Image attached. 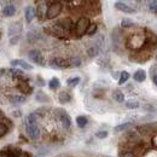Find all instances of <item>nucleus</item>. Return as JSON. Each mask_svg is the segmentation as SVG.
Here are the masks:
<instances>
[{
    "label": "nucleus",
    "mask_w": 157,
    "mask_h": 157,
    "mask_svg": "<svg viewBox=\"0 0 157 157\" xmlns=\"http://www.w3.org/2000/svg\"><path fill=\"white\" fill-rule=\"evenodd\" d=\"M57 111H58V117L62 126H63V128L64 129H69L71 127V118H70V116L64 110H57Z\"/></svg>",
    "instance_id": "obj_7"
},
{
    "label": "nucleus",
    "mask_w": 157,
    "mask_h": 157,
    "mask_svg": "<svg viewBox=\"0 0 157 157\" xmlns=\"http://www.w3.org/2000/svg\"><path fill=\"white\" fill-rule=\"evenodd\" d=\"M151 73H152V74H151V75H152V78H154V76H157V68L156 67H152V68H151Z\"/></svg>",
    "instance_id": "obj_37"
},
{
    "label": "nucleus",
    "mask_w": 157,
    "mask_h": 157,
    "mask_svg": "<svg viewBox=\"0 0 157 157\" xmlns=\"http://www.w3.org/2000/svg\"><path fill=\"white\" fill-rule=\"evenodd\" d=\"M98 53H99L98 46H92V47H90L88 51H87V55H88L90 57H96Z\"/></svg>",
    "instance_id": "obj_29"
},
{
    "label": "nucleus",
    "mask_w": 157,
    "mask_h": 157,
    "mask_svg": "<svg viewBox=\"0 0 157 157\" xmlns=\"http://www.w3.org/2000/svg\"><path fill=\"white\" fill-rule=\"evenodd\" d=\"M21 150L15 149L12 146H6L0 151V157H17Z\"/></svg>",
    "instance_id": "obj_8"
},
{
    "label": "nucleus",
    "mask_w": 157,
    "mask_h": 157,
    "mask_svg": "<svg viewBox=\"0 0 157 157\" xmlns=\"http://www.w3.org/2000/svg\"><path fill=\"white\" fill-rule=\"evenodd\" d=\"M40 118H41V115H40L38 111H35V113L29 114L27 117L24 118V123H29V124H38V122H39Z\"/></svg>",
    "instance_id": "obj_12"
},
{
    "label": "nucleus",
    "mask_w": 157,
    "mask_h": 157,
    "mask_svg": "<svg viewBox=\"0 0 157 157\" xmlns=\"http://www.w3.org/2000/svg\"><path fill=\"white\" fill-rule=\"evenodd\" d=\"M18 39H20V36H16L15 39H11V45H13V44H16V42L18 41Z\"/></svg>",
    "instance_id": "obj_38"
},
{
    "label": "nucleus",
    "mask_w": 157,
    "mask_h": 157,
    "mask_svg": "<svg viewBox=\"0 0 157 157\" xmlns=\"http://www.w3.org/2000/svg\"><path fill=\"white\" fill-rule=\"evenodd\" d=\"M24 128H25V134L30 138L32 140H36L40 137V128L38 124H29V123H24Z\"/></svg>",
    "instance_id": "obj_4"
},
{
    "label": "nucleus",
    "mask_w": 157,
    "mask_h": 157,
    "mask_svg": "<svg viewBox=\"0 0 157 157\" xmlns=\"http://www.w3.org/2000/svg\"><path fill=\"white\" fill-rule=\"evenodd\" d=\"M17 88L20 90L22 93H25V94H30L33 92V87L29 86L28 82H21V83H18Z\"/></svg>",
    "instance_id": "obj_17"
},
{
    "label": "nucleus",
    "mask_w": 157,
    "mask_h": 157,
    "mask_svg": "<svg viewBox=\"0 0 157 157\" xmlns=\"http://www.w3.org/2000/svg\"><path fill=\"white\" fill-rule=\"evenodd\" d=\"M115 7L120 11L124 12V13H134L136 12V10L133 7H131L129 5H127L126 2H122V1H116L115 2Z\"/></svg>",
    "instance_id": "obj_11"
},
{
    "label": "nucleus",
    "mask_w": 157,
    "mask_h": 157,
    "mask_svg": "<svg viewBox=\"0 0 157 157\" xmlns=\"http://www.w3.org/2000/svg\"><path fill=\"white\" fill-rule=\"evenodd\" d=\"M17 157H32V155H30L29 152H24V151H21Z\"/></svg>",
    "instance_id": "obj_36"
},
{
    "label": "nucleus",
    "mask_w": 157,
    "mask_h": 157,
    "mask_svg": "<svg viewBox=\"0 0 157 157\" xmlns=\"http://www.w3.org/2000/svg\"><path fill=\"white\" fill-rule=\"evenodd\" d=\"M113 98L115 99L117 103H123V101H124V94H123L120 90H116V91H114V93H113Z\"/></svg>",
    "instance_id": "obj_20"
},
{
    "label": "nucleus",
    "mask_w": 157,
    "mask_h": 157,
    "mask_svg": "<svg viewBox=\"0 0 157 157\" xmlns=\"http://www.w3.org/2000/svg\"><path fill=\"white\" fill-rule=\"evenodd\" d=\"M133 25H134L133 21L128 20V18H124V20H122V22H121V27L122 28H131Z\"/></svg>",
    "instance_id": "obj_31"
},
{
    "label": "nucleus",
    "mask_w": 157,
    "mask_h": 157,
    "mask_svg": "<svg viewBox=\"0 0 157 157\" xmlns=\"http://www.w3.org/2000/svg\"><path fill=\"white\" fill-rule=\"evenodd\" d=\"M62 10H63V4L62 2H59V1L51 2L47 7V11H46V18H48V20L56 18L57 16L60 15Z\"/></svg>",
    "instance_id": "obj_1"
},
{
    "label": "nucleus",
    "mask_w": 157,
    "mask_h": 157,
    "mask_svg": "<svg viewBox=\"0 0 157 157\" xmlns=\"http://www.w3.org/2000/svg\"><path fill=\"white\" fill-rule=\"evenodd\" d=\"M10 64L12 67H21L24 70H33V65H30L28 62H25L23 59H12L10 62Z\"/></svg>",
    "instance_id": "obj_9"
},
{
    "label": "nucleus",
    "mask_w": 157,
    "mask_h": 157,
    "mask_svg": "<svg viewBox=\"0 0 157 157\" xmlns=\"http://www.w3.org/2000/svg\"><path fill=\"white\" fill-rule=\"evenodd\" d=\"M132 127V123L131 122H126V123H122V124H118L114 128V132L115 133H118V132H124L127 129H129Z\"/></svg>",
    "instance_id": "obj_19"
},
{
    "label": "nucleus",
    "mask_w": 157,
    "mask_h": 157,
    "mask_svg": "<svg viewBox=\"0 0 157 157\" xmlns=\"http://www.w3.org/2000/svg\"><path fill=\"white\" fill-rule=\"evenodd\" d=\"M38 80H39V85L40 86H44V85H45V81H42V80H41V78H38Z\"/></svg>",
    "instance_id": "obj_39"
},
{
    "label": "nucleus",
    "mask_w": 157,
    "mask_h": 157,
    "mask_svg": "<svg viewBox=\"0 0 157 157\" xmlns=\"http://www.w3.org/2000/svg\"><path fill=\"white\" fill-rule=\"evenodd\" d=\"M90 24H91V22L87 17H80L75 24V34L78 36H82L83 34H86Z\"/></svg>",
    "instance_id": "obj_2"
},
{
    "label": "nucleus",
    "mask_w": 157,
    "mask_h": 157,
    "mask_svg": "<svg viewBox=\"0 0 157 157\" xmlns=\"http://www.w3.org/2000/svg\"><path fill=\"white\" fill-rule=\"evenodd\" d=\"M128 78H129V73H128V71H122V73H120L118 83H120V85H123V83H126V82L128 81Z\"/></svg>",
    "instance_id": "obj_26"
},
{
    "label": "nucleus",
    "mask_w": 157,
    "mask_h": 157,
    "mask_svg": "<svg viewBox=\"0 0 157 157\" xmlns=\"http://www.w3.org/2000/svg\"><path fill=\"white\" fill-rule=\"evenodd\" d=\"M58 100H59V103H62V104L69 103V101L71 100V94H70V92H68V91H62L58 96Z\"/></svg>",
    "instance_id": "obj_16"
},
{
    "label": "nucleus",
    "mask_w": 157,
    "mask_h": 157,
    "mask_svg": "<svg viewBox=\"0 0 157 157\" xmlns=\"http://www.w3.org/2000/svg\"><path fill=\"white\" fill-rule=\"evenodd\" d=\"M133 78H134L137 82H143V81H145V78H146V73H145V70H143V69L137 70V71L134 73V75H133Z\"/></svg>",
    "instance_id": "obj_18"
},
{
    "label": "nucleus",
    "mask_w": 157,
    "mask_h": 157,
    "mask_svg": "<svg viewBox=\"0 0 157 157\" xmlns=\"http://www.w3.org/2000/svg\"><path fill=\"white\" fill-rule=\"evenodd\" d=\"M25 97L24 96H11L10 97V101L12 104H22V103H25Z\"/></svg>",
    "instance_id": "obj_21"
},
{
    "label": "nucleus",
    "mask_w": 157,
    "mask_h": 157,
    "mask_svg": "<svg viewBox=\"0 0 157 157\" xmlns=\"http://www.w3.org/2000/svg\"><path fill=\"white\" fill-rule=\"evenodd\" d=\"M50 65L52 68H55V69H67V68L70 67L69 65V62L67 59H63L60 58V57H56V58L51 59Z\"/></svg>",
    "instance_id": "obj_6"
},
{
    "label": "nucleus",
    "mask_w": 157,
    "mask_h": 157,
    "mask_svg": "<svg viewBox=\"0 0 157 157\" xmlns=\"http://www.w3.org/2000/svg\"><path fill=\"white\" fill-rule=\"evenodd\" d=\"M126 106H127L128 109H137V108H139V101L131 99V100H128V101L126 103Z\"/></svg>",
    "instance_id": "obj_30"
},
{
    "label": "nucleus",
    "mask_w": 157,
    "mask_h": 157,
    "mask_svg": "<svg viewBox=\"0 0 157 157\" xmlns=\"http://www.w3.org/2000/svg\"><path fill=\"white\" fill-rule=\"evenodd\" d=\"M28 57L32 62H34L35 64H38L40 67H44L45 65V58H44V55L40 52L39 50H30L29 53H28Z\"/></svg>",
    "instance_id": "obj_5"
},
{
    "label": "nucleus",
    "mask_w": 157,
    "mask_h": 157,
    "mask_svg": "<svg viewBox=\"0 0 157 157\" xmlns=\"http://www.w3.org/2000/svg\"><path fill=\"white\" fill-rule=\"evenodd\" d=\"M35 10H36V16L39 17V20L40 21L45 20V17H46V11H47L46 2H41Z\"/></svg>",
    "instance_id": "obj_15"
},
{
    "label": "nucleus",
    "mask_w": 157,
    "mask_h": 157,
    "mask_svg": "<svg viewBox=\"0 0 157 157\" xmlns=\"http://www.w3.org/2000/svg\"><path fill=\"white\" fill-rule=\"evenodd\" d=\"M21 32H22V25H21L20 22L12 23L10 25V28H9V35L10 36H18Z\"/></svg>",
    "instance_id": "obj_13"
},
{
    "label": "nucleus",
    "mask_w": 157,
    "mask_h": 157,
    "mask_svg": "<svg viewBox=\"0 0 157 157\" xmlns=\"http://www.w3.org/2000/svg\"><path fill=\"white\" fill-rule=\"evenodd\" d=\"M152 81H154V83L157 86V76H154V78H152Z\"/></svg>",
    "instance_id": "obj_41"
},
{
    "label": "nucleus",
    "mask_w": 157,
    "mask_h": 157,
    "mask_svg": "<svg viewBox=\"0 0 157 157\" xmlns=\"http://www.w3.org/2000/svg\"><path fill=\"white\" fill-rule=\"evenodd\" d=\"M59 86H60V81L57 78H51L50 82H48V87L51 90H57V88H59Z\"/></svg>",
    "instance_id": "obj_25"
},
{
    "label": "nucleus",
    "mask_w": 157,
    "mask_h": 157,
    "mask_svg": "<svg viewBox=\"0 0 157 157\" xmlns=\"http://www.w3.org/2000/svg\"><path fill=\"white\" fill-rule=\"evenodd\" d=\"M149 9L154 12H157V1H150L149 2Z\"/></svg>",
    "instance_id": "obj_34"
},
{
    "label": "nucleus",
    "mask_w": 157,
    "mask_h": 157,
    "mask_svg": "<svg viewBox=\"0 0 157 157\" xmlns=\"http://www.w3.org/2000/svg\"><path fill=\"white\" fill-rule=\"evenodd\" d=\"M36 16V10L34 6H27L25 10H24V18L28 23H30L35 18Z\"/></svg>",
    "instance_id": "obj_10"
},
{
    "label": "nucleus",
    "mask_w": 157,
    "mask_h": 157,
    "mask_svg": "<svg viewBox=\"0 0 157 157\" xmlns=\"http://www.w3.org/2000/svg\"><path fill=\"white\" fill-rule=\"evenodd\" d=\"M108 132L106 131H98L97 133H96V137L98 138V139H105V138L108 137Z\"/></svg>",
    "instance_id": "obj_33"
},
{
    "label": "nucleus",
    "mask_w": 157,
    "mask_h": 157,
    "mask_svg": "<svg viewBox=\"0 0 157 157\" xmlns=\"http://www.w3.org/2000/svg\"><path fill=\"white\" fill-rule=\"evenodd\" d=\"M36 100L38 101H41V103H46V101H50V98L42 92V91H39L36 93Z\"/></svg>",
    "instance_id": "obj_28"
},
{
    "label": "nucleus",
    "mask_w": 157,
    "mask_h": 157,
    "mask_svg": "<svg viewBox=\"0 0 157 157\" xmlns=\"http://www.w3.org/2000/svg\"><path fill=\"white\" fill-rule=\"evenodd\" d=\"M15 12H16V6L12 4H6L2 9V15L5 17H11L15 15Z\"/></svg>",
    "instance_id": "obj_14"
},
{
    "label": "nucleus",
    "mask_w": 157,
    "mask_h": 157,
    "mask_svg": "<svg viewBox=\"0 0 157 157\" xmlns=\"http://www.w3.org/2000/svg\"><path fill=\"white\" fill-rule=\"evenodd\" d=\"M21 111H13V116H21Z\"/></svg>",
    "instance_id": "obj_40"
},
{
    "label": "nucleus",
    "mask_w": 157,
    "mask_h": 157,
    "mask_svg": "<svg viewBox=\"0 0 157 157\" xmlns=\"http://www.w3.org/2000/svg\"><path fill=\"white\" fill-rule=\"evenodd\" d=\"M88 123V120L86 116H78L76 117V124H78L80 128H85Z\"/></svg>",
    "instance_id": "obj_23"
},
{
    "label": "nucleus",
    "mask_w": 157,
    "mask_h": 157,
    "mask_svg": "<svg viewBox=\"0 0 157 157\" xmlns=\"http://www.w3.org/2000/svg\"><path fill=\"white\" fill-rule=\"evenodd\" d=\"M97 29H98V25L96 23H91L90 27H88V29H87V32H86V34L90 35V36H92V35H94L97 33Z\"/></svg>",
    "instance_id": "obj_27"
},
{
    "label": "nucleus",
    "mask_w": 157,
    "mask_h": 157,
    "mask_svg": "<svg viewBox=\"0 0 157 157\" xmlns=\"http://www.w3.org/2000/svg\"><path fill=\"white\" fill-rule=\"evenodd\" d=\"M4 73H5V69H0V78L4 75Z\"/></svg>",
    "instance_id": "obj_42"
},
{
    "label": "nucleus",
    "mask_w": 157,
    "mask_h": 157,
    "mask_svg": "<svg viewBox=\"0 0 157 157\" xmlns=\"http://www.w3.org/2000/svg\"><path fill=\"white\" fill-rule=\"evenodd\" d=\"M145 40L146 38L144 36V35H139V34H133L129 39H128V47H131V48H140L144 44H145Z\"/></svg>",
    "instance_id": "obj_3"
},
{
    "label": "nucleus",
    "mask_w": 157,
    "mask_h": 157,
    "mask_svg": "<svg viewBox=\"0 0 157 157\" xmlns=\"http://www.w3.org/2000/svg\"><path fill=\"white\" fill-rule=\"evenodd\" d=\"M121 157H136V155L132 152V151H126V152H122Z\"/></svg>",
    "instance_id": "obj_35"
},
{
    "label": "nucleus",
    "mask_w": 157,
    "mask_h": 157,
    "mask_svg": "<svg viewBox=\"0 0 157 157\" xmlns=\"http://www.w3.org/2000/svg\"><path fill=\"white\" fill-rule=\"evenodd\" d=\"M9 131V127L5 124V123H0V138L4 137Z\"/></svg>",
    "instance_id": "obj_32"
},
{
    "label": "nucleus",
    "mask_w": 157,
    "mask_h": 157,
    "mask_svg": "<svg viewBox=\"0 0 157 157\" xmlns=\"http://www.w3.org/2000/svg\"><path fill=\"white\" fill-rule=\"evenodd\" d=\"M78 83H80V78H78V76L70 78H68V80H67V85H68V87H70V88L76 87Z\"/></svg>",
    "instance_id": "obj_22"
},
{
    "label": "nucleus",
    "mask_w": 157,
    "mask_h": 157,
    "mask_svg": "<svg viewBox=\"0 0 157 157\" xmlns=\"http://www.w3.org/2000/svg\"><path fill=\"white\" fill-rule=\"evenodd\" d=\"M68 62H69V65L70 67H74V68H78L81 65V63H82L80 57H71Z\"/></svg>",
    "instance_id": "obj_24"
}]
</instances>
